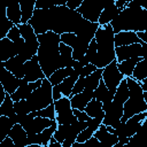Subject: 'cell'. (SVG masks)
<instances>
[{
  "label": "cell",
  "mask_w": 147,
  "mask_h": 147,
  "mask_svg": "<svg viewBox=\"0 0 147 147\" xmlns=\"http://www.w3.org/2000/svg\"><path fill=\"white\" fill-rule=\"evenodd\" d=\"M114 34L121 31L140 32L147 29V9L137 1H127L121 13L109 23Z\"/></svg>",
  "instance_id": "cell-1"
},
{
  "label": "cell",
  "mask_w": 147,
  "mask_h": 147,
  "mask_svg": "<svg viewBox=\"0 0 147 147\" xmlns=\"http://www.w3.org/2000/svg\"><path fill=\"white\" fill-rule=\"evenodd\" d=\"M37 39L39 42L37 51L38 62L45 77L48 78L55 70L60 69V36L52 31H47L46 33L38 34Z\"/></svg>",
  "instance_id": "cell-2"
},
{
  "label": "cell",
  "mask_w": 147,
  "mask_h": 147,
  "mask_svg": "<svg viewBox=\"0 0 147 147\" xmlns=\"http://www.w3.org/2000/svg\"><path fill=\"white\" fill-rule=\"evenodd\" d=\"M83 17L76 11L65 6H55L49 8V31L62 34L67 32L75 33Z\"/></svg>",
  "instance_id": "cell-3"
},
{
  "label": "cell",
  "mask_w": 147,
  "mask_h": 147,
  "mask_svg": "<svg viewBox=\"0 0 147 147\" xmlns=\"http://www.w3.org/2000/svg\"><path fill=\"white\" fill-rule=\"evenodd\" d=\"M94 40L96 42V56L93 62L96 69H103L114 60L115 56V45H114V32L110 24L99 26L94 34Z\"/></svg>",
  "instance_id": "cell-4"
},
{
  "label": "cell",
  "mask_w": 147,
  "mask_h": 147,
  "mask_svg": "<svg viewBox=\"0 0 147 147\" xmlns=\"http://www.w3.org/2000/svg\"><path fill=\"white\" fill-rule=\"evenodd\" d=\"M125 80L130 95L123 105V116L121 118V123H125L133 115L147 111V102L144 100L140 83L131 77H125Z\"/></svg>",
  "instance_id": "cell-5"
},
{
  "label": "cell",
  "mask_w": 147,
  "mask_h": 147,
  "mask_svg": "<svg viewBox=\"0 0 147 147\" xmlns=\"http://www.w3.org/2000/svg\"><path fill=\"white\" fill-rule=\"evenodd\" d=\"M52 87L53 86L51 85L48 79L44 78L42 83H41V86L31 92V94L26 99L30 111H37V110L44 109L47 106L53 103Z\"/></svg>",
  "instance_id": "cell-6"
},
{
  "label": "cell",
  "mask_w": 147,
  "mask_h": 147,
  "mask_svg": "<svg viewBox=\"0 0 147 147\" xmlns=\"http://www.w3.org/2000/svg\"><path fill=\"white\" fill-rule=\"evenodd\" d=\"M17 26H18L21 37L24 39V47L17 55L24 62H26V61L31 60L32 56H34L37 54L39 42H38V39H37V34L34 33L33 29L28 23L26 24H20Z\"/></svg>",
  "instance_id": "cell-7"
},
{
  "label": "cell",
  "mask_w": 147,
  "mask_h": 147,
  "mask_svg": "<svg viewBox=\"0 0 147 147\" xmlns=\"http://www.w3.org/2000/svg\"><path fill=\"white\" fill-rule=\"evenodd\" d=\"M109 0H83L82 5L76 9V11L86 21L91 23H98L99 17L103 8L107 6Z\"/></svg>",
  "instance_id": "cell-8"
},
{
  "label": "cell",
  "mask_w": 147,
  "mask_h": 147,
  "mask_svg": "<svg viewBox=\"0 0 147 147\" xmlns=\"http://www.w3.org/2000/svg\"><path fill=\"white\" fill-rule=\"evenodd\" d=\"M53 105L55 109V121L57 124L70 125L77 122L76 117L72 114V108L70 106L69 98L62 96L61 99L53 101Z\"/></svg>",
  "instance_id": "cell-9"
},
{
  "label": "cell",
  "mask_w": 147,
  "mask_h": 147,
  "mask_svg": "<svg viewBox=\"0 0 147 147\" xmlns=\"http://www.w3.org/2000/svg\"><path fill=\"white\" fill-rule=\"evenodd\" d=\"M101 79L105 83L108 91L111 94H115V91H116L117 86L124 79V76L117 69V61L116 60H114L111 63H109L107 67H105L102 69Z\"/></svg>",
  "instance_id": "cell-10"
},
{
  "label": "cell",
  "mask_w": 147,
  "mask_h": 147,
  "mask_svg": "<svg viewBox=\"0 0 147 147\" xmlns=\"http://www.w3.org/2000/svg\"><path fill=\"white\" fill-rule=\"evenodd\" d=\"M146 48L147 44H132L126 46L115 47V56L117 63L132 59V57H142L146 59Z\"/></svg>",
  "instance_id": "cell-11"
},
{
  "label": "cell",
  "mask_w": 147,
  "mask_h": 147,
  "mask_svg": "<svg viewBox=\"0 0 147 147\" xmlns=\"http://www.w3.org/2000/svg\"><path fill=\"white\" fill-rule=\"evenodd\" d=\"M102 110L105 111L102 124L115 129L121 123V118L123 116V105L113 101L108 103H102Z\"/></svg>",
  "instance_id": "cell-12"
},
{
  "label": "cell",
  "mask_w": 147,
  "mask_h": 147,
  "mask_svg": "<svg viewBox=\"0 0 147 147\" xmlns=\"http://www.w3.org/2000/svg\"><path fill=\"white\" fill-rule=\"evenodd\" d=\"M46 78L40 65L38 62V56L37 54L34 56H32L31 60L24 62V79L26 83H32V82H37L38 79H44Z\"/></svg>",
  "instance_id": "cell-13"
},
{
  "label": "cell",
  "mask_w": 147,
  "mask_h": 147,
  "mask_svg": "<svg viewBox=\"0 0 147 147\" xmlns=\"http://www.w3.org/2000/svg\"><path fill=\"white\" fill-rule=\"evenodd\" d=\"M56 121H52L49 118H44V117H31L29 115V119L22 125V127L25 130L26 134H37L44 131L45 129L53 125Z\"/></svg>",
  "instance_id": "cell-14"
},
{
  "label": "cell",
  "mask_w": 147,
  "mask_h": 147,
  "mask_svg": "<svg viewBox=\"0 0 147 147\" xmlns=\"http://www.w3.org/2000/svg\"><path fill=\"white\" fill-rule=\"evenodd\" d=\"M0 83L7 94H13L21 85V79L16 78L3 67H0Z\"/></svg>",
  "instance_id": "cell-15"
},
{
  "label": "cell",
  "mask_w": 147,
  "mask_h": 147,
  "mask_svg": "<svg viewBox=\"0 0 147 147\" xmlns=\"http://www.w3.org/2000/svg\"><path fill=\"white\" fill-rule=\"evenodd\" d=\"M99 26L100 25L98 23H91V22L83 18V21L79 24V26L77 28L75 34H76V37L82 38L83 40L90 42L94 38V34H95L96 30L99 29Z\"/></svg>",
  "instance_id": "cell-16"
},
{
  "label": "cell",
  "mask_w": 147,
  "mask_h": 147,
  "mask_svg": "<svg viewBox=\"0 0 147 147\" xmlns=\"http://www.w3.org/2000/svg\"><path fill=\"white\" fill-rule=\"evenodd\" d=\"M93 137L99 141L98 147H111L118 142V137L106 131V125L101 124L93 133Z\"/></svg>",
  "instance_id": "cell-17"
},
{
  "label": "cell",
  "mask_w": 147,
  "mask_h": 147,
  "mask_svg": "<svg viewBox=\"0 0 147 147\" xmlns=\"http://www.w3.org/2000/svg\"><path fill=\"white\" fill-rule=\"evenodd\" d=\"M0 67H3L5 69H7L18 79L24 78V61L18 55L9 59L6 62H1Z\"/></svg>",
  "instance_id": "cell-18"
},
{
  "label": "cell",
  "mask_w": 147,
  "mask_h": 147,
  "mask_svg": "<svg viewBox=\"0 0 147 147\" xmlns=\"http://www.w3.org/2000/svg\"><path fill=\"white\" fill-rule=\"evenodd\" d=\"M115 0H109L107 6L103 8V10L101 11L100 14V17H99V21H98V24L100 26H103V25H107L109 24L119 13H121V9H118L116 6H115Z\"/></svg>",
  "instance_id": "cell-19"
},
{
  "label": "cell",
  "mask_w": 147,
  "mask_h": 147,
  "mask_svg": "<svg viewBox=\"0 0 147 147\" xmlns=\"http://www.w3.org/2000/svg\"><path fill=\"white\" fill-rule=\"evenodd\" d=\"M147 118V111L133 115L132 117H130L125 123H124V127H125V136L127 138H131L139 129V126L142 124V122H145Z\"/></svg>",
  "instance_id": "cell-20"
},
{
  "label": "cell",
  "mask_w": 147,
  "mask_h": 147,
  "mask_svg": "<svg viewBox=\"0 0 147 147\" xmlns=\"http://www.w3.org/2000/svg\"><path fill=\"white\" fill-rule=\"evenodd\" d=\"M132 44H144L141 40H139L136 32L121 31V32L114 34V45H115V47L126 46V45H132Z\"/></svg>",
  "instance_id": "cell-21"
},
{
  "label": "cell",
  "mask_w": 147,
  "mask_h": 147,
  "mask_svg": "<svg viewBox=\"0 0 147 147\" xmlns=\"http://www.w3.org/2000/svg\"><path fill=\"white\" fill-rule=\"evenodd\" d=\"M93 99V92L91 91H87L84 88L83 92L78 93V94H75L69 98L70 100V106L72 109H78V110H82L84 111L86 105Z\"/></svg>",
  "instance_id": "cell-22"
},
{
  "label": "cell",
  "mask_w": 147,
  "mask_h": 147,
  "mask_svg": "<svg viewBox=\"0 0 147 147\" xmlns=\"http://www.w3.org/2000/svg\"><path fill=\"white\" fill-rule=\"evenodd\" d=\"M8 137L13 140V142L15 145L14 147H25L26 146L28 134H26L25 130L18 123H16V124L13 125V127L8 132Z\"/></svg>",
  "instance_id": "cell-23"
},
{
  "label": "cell",
  "mask_w": 147,
  "mask_h": 147,
  "mask_svg": "<svg viewBox=\"0 0 147 147\" xmlns=\"http://www.w3.org/2000/svg\"><path fill=\"white\" fill-rule=\"evenodd\" d=\"M16 55H17V52L15 51L14 42L8 38L0 39V63L8 61L9 59Z\"/></svg>",
  "instance_id": "cell-24"
},
{
  "label": "cell",
  "mask_w": 147,
  "mask_h": 147,
  "mask_svg": "<svg viewBox=\"0 0 147 147\" xmlns=\"http://www.w3.org/2000/svg\"><path fill=\"white\" fill-rule=\"evenodd\" d=\"M18 3L21 8V24H26L32 17L36 0H20Z\"/></svg>",
  "instance_id": "cell-25"
},
{
  "label": "cell",
  "mask_w": 147,
  "mask_h": 147,
  "mask_svg": "<svg viewBox=\"0 0 147 147\" xmlns=\"http://www.w3.org/2000/svg\"><path fill=\"white\" fill-rule=\"evenodd\" d=\"M78 77H79V76H78V75L75 72V70H74V72H72L69 77L64 78L59 85H55V86L59 88V91H60V93L62 94V96H65V98H69V96H70L71 90H72V87H74L76 80L78 79Z\"/></svg>",
  "instance_id": "cell-26"
},
{
  "label": "cell",
  "mask_w": 147,
  "mask_h": 147,
  "mask_svg": "<svg viewBox=\"0 0 147 147\" xmlns=\"http://www.w3.org/2000/svg\"><path fill=\"white\" fill-rule=\"evenodd\" d=\"M113 98H114V94H111L108 91V88L106 87L102 79H100L98 87L93 91V99L100 101L101 103H108V102L113 101Z\"/></svg>",
  "instance_id": "cell-27"
},
{
  "label": "cell",
  "mask_w": 147,
  "mask_h": 147,
  "mask_svg": "<svg viewBox=\"0 0 147 147\" xmlns=\"http://www.w3.org/2000/svg\"><path fill=\"white\" fill-rule=\"evenodd\" d=\"M141 60H142V57H132V59L122 61V62L117 63V69H118V71H119L124 77H131L132 71H133L136 64H137L139 61H141Z\"/></svg>",
  "instance_id": "cell-28"
},
{
  "label": "cell",
  "mask_w": 147,
  "mask_h": 147,
  "mask_svg": "<svg viewBox=\"0 0 147 147\" xmlns=\"http://www.w3.org/2000/svg\"><path fill=\"white\" fill-rule=\"evenodd\" d=\"M145 124H146V121L142 122V124L139 126L138 131L129 139L127 147H146V140H145Z\"/></svg>",
  "instance_id": "cell-29"
},
{
  "label": "cell",
  "mask_w": 147,
  "mask_h": 147,
  "mask_svg": "<svg viewBox=\"0 0 147 147\" xmlns=\"http://www.w3.org/2000/svg\"><path fill=\"white\" fill-rule=\"evenodd\" d=\"M6 16L7 18L14 24V25H20L21 24V8L18 2L9 3L6 7Z\"/></svg>",
  "instance_id": "cell-30"
},
{
  "label": "cell",
  "mask_w": 147,
  "mask_h": 147,
  "mask_svg": "<svg viewBox=\"0 0 147 147\" xmlns=\"http://www.w3.org/2000/svg\"><path fill=\"white\" fill-rule=\"evenodd\" d=\"M6 7L7 5H0V39L6 38L9 30L14 26V24L6 16Z\"/></svg>",
  "instance_id": "cell-31"
},
{
  "label": "cell",
  "mask_w": 147,
  "mask_h": 147,
  "mask_svg": "<svg viewBox=\"0 0 147 147\" xmlns=\"http://www.w3.org/2000/svg\"><path fill=\"white\" fill-rule=\"evenodd\" d=\"M72 72H74L72 68H60V69L55 70L47 79H48V82L51 83L52 86H55V85H59L64 78L69 77Z\"/></svg>",
  "instance_id": "cell-32"
},
{
  "label": "cell",
  "mask_w": 147,
  "mask_h": 147,
  "mask_svg": "<svg viewBox=\"0 0 147 147\" xmlns=\"http://www.w3.org/2000/svg\"><path fill=\"white\" fill-rule=\"evenodd\" d=\"M84 111L91 118H95L99 116H105V111L102 110V103L95 99H92L85 107Z\"/></svg>",
  "instance_id": "cell-33"
},
{
  "label": "cell",
  "mask_w": 147,
  "mask_h": 147,
  "mask_svg": "<svg viewBox=\"0 0 147 147\" xmlns=\"http://www.w3.org/2000/svg\"><path fill=\"white\" fill-rule=\"evenodd\" d=\"M129 88L126 86V80H125V77L124 79L119 83V85L117 86L116 91H115V94H114V98H113V102H116V103H121V105H124V102L129 99Z\"/></svg>",
  "instance_id": "cell-34"
},
{
  "label": "cell",
  "mask_w": 147,
  "mask_h": 147,
  "mask_svg": "<svg viewBox=\"0 0 147 147\" xmlns=\"http://www.w3.org/2000/svg\"><path fill=\"white\" fill-rule=\"evenodd\" d=\"M131 78H133L134 80L141 83L144 79L147 78V59H142L141 61H139L131 75Z\"/></svg>",
  "instance_id": "cell-35"
},
{
  "label": "cell",
  "mask_w": 147,
  "mask_h": 147,
  "mask_svg": "<svg viewBox=\"0 0 147 147\" xmlns=\"http://www.w3.org/2000/svg\"><path fill=\"white\" fill-rule=\"evenodd\" d=\"M101 75H102V69H96L94 72H92L91 75L85 77V90L93 92L99 85Z\"/></svg>",
  "instance_id": "cell-36"
},
{
  "label": "cell",
  "mask_w": 147,
  "mask_h": 147,
  "mask_svg": "<svg viewBox=\"0 0 147 147\" xmlns=\"http://www.w3.org/2000/svg\"><path fill=\"white\" fill-rule=\"evenodd\" d=\"M88 44L90 42H87V41L83 40L82 38H78L77 37L76 44L72 47V60L78 61L79 59H82L85 55V53H86V49L88 47Z\"/></svg>",
  "instance_id": "cell-37"
},
{
  "label": "cell",
  "mask_w": 147,
  "mask_h": 147,
  "mask_svg": "<svg viewBox=\"0 0 147 147\" xmlns=\"http://www.w3.org/2000/svg\"><path fill=\"white\" fill-rule=\"evenodd\" d=\"M13 115H15L14 111V101L11 100L9 94H6L5 100L2 102V105L0 106V116H6V117H11Z\"/></svg>",
  "instance_id": "cell-38"
},
{
  "label": "cell",
  "mask_w": 147,
  "mask_h": 147,
  "mask_svg": "<svg viewBox=\"0 0 147 147\" xmlns=\"http://www.w3.org/2000/svg\"><path fill=\"white\" fill-rule=\"evenodd\" d=\"M31 92L32 91L30 90L28 84H22L13 94H10V98H11V100L14 102L20 101V100H26L28 96L31 94Z\"/></svg>",
  "instance_id": "cell-39"
},
{
  "label": "cell",
  "mask_w": 147,
  "mask_h": 147,
  "mask_svg": "<svg viewBox=\"0 0 147 147\" xmlns=\"http://www.w3.org/2000/svg\"><path fill=\"white\" fill-rule=\"evenodd\" d=\"M29 115L31 117H44V118H49L52 121L55 119V109H54V105H49L44 109L37 110V111H31L29 113Z\"/></svg>",
  "instance_id": "cell-40"
},
{
  "label": "cell",
  "mask_w": 147,
  "mask_h": 147,
  "mask_svg": "<svg viewBox=\"0 0 147 147\" xmlns=\"http://www.w3.org/2000/svg\"><path fill=\"white\" fill-rule=\"evenodd\" d=\"M14 123L6 116H0V142L8 136V132L13 127Z\"/></svg>",
  "instance_id": "cell-41"
},
{
  "label": "cell",
  "mask_w": 147,
  "mask_h": 147,
  "mask_svg": "<svg viewBox=\"0 0 147 147\" xmlns=\"http://www.w3.org/2000/svg\"><path fill=\"white\" fill-rule=\"evenodd\" d=\"M56 127H57V123L55 122L53 125H51L49 127L45 129L44 131H41V132L39 133V136H40V139H41V145H42L44 147H47V146H48L49 139L53 137L54 132L56 131Z\"/></svg>",
  "instance_id": "cell-42"
},
{
  "label": "cell",
  "mask_w": 147,
  "mask_h": 147,
  "mask_svg": "<svg viewBox=\"0 0 147 147\" xmlns=\"http://www.w3.org/2000/svg\"><path fill=\"white\" fill-rule=\"evenodd\" d=\"M68 130H69V125H65V124H57L56 131H55L54 134H53V138L55 139V141L62 144L63 140H64L65 137H67Z\"/></svg>",
  "instance_id": "cell-43"
},
{
  "label": "cell",
  "mask_w": 147,
  "mask_h": 147,
  "mask_svg": "<svg viewBox=\"0 0 147 147\" xmlns=\"http://www.w3.org/2000/svg\"><path fill=\"white\" fill-rule=\"evenodd\" d=\"M14 111L16 115H28L29 113H31L26 100H20L14 102Z\"/></svg>",
  "instance_id": "cell-44"
},
{
  "label": "cell",
  "mask_w": 147,
  "mask_h": 147,
  "mask_svg": "<svg viewBox=\"0 0 147 147\" xmlns=\"http://www.w3.org/2000/svg\"><path fill=\"white\" fill-rule=\"evenodd\" d=\"M84 56L87 59L88 63L93 64V62H94V60H95V56H96V42H95L94 38L90 41L88 47H87L86 53H85V55H84Z\"/></svg>",
  "instance_id": "cell-45"
},
{
  "label": "cell",
  "mask_w": 147,
  "mask_h": 147,
  "mask_svg": "<svg viewBox=\"0 0 147 147\" xmlns=\"http://www.w3.org/2000/svg\"><path fill=\"white\" fill-rule=\"evenodd\" d=\"M76 40H77V37L75 33L72 32H67V33H62L60 34V41L69 47H74L75 44H76Z\"/></svg>",
  "instance_id": "cell-46"
},
{
  "label": "cell",
  "mask_w": 147,
  "mask_h": 147,
  "mask_svg": "<svg viewBox=\"0 0 147 147\" xmlns=\"http://www.w3.org/2000/svg\"><path fill=\"white\" fill-rule=\"evenodd\" d=\"M95 131L92 129V127H86V129H84L82 132H79V134L77 136V138H76V141L77 142H85L86 140H88L90 138H92L93 137V133H94Z\"/></svg>",
  "instance_id": "cell-47"
},
{
  "label": "cell",
  "mask_w": 147,
  "mask_h": 147,
  "mask_svg": "<svg viewBox=\"0 0 147 147\" xmlns=\"http://www.w3.org/2000/svg\"><path fill=\"white\" fill-rule=\"evenodd\" d=\"M85 88V78L84 77H78V79L76 80L72 90H71V93H70V96L75 95V94H78L80 92H83ZM69 96V98H70Z\"/></svg>",
  "instance_id": "cell-48"
},
{
  "label": "cell",
  "mask_w": 147,
  "mask_h": 147,
  "mask_svg": "<svg viewBox=\"0 0 147 147\" xmlns=\"http://www.w3.org/2000/svg\"><path fill=\"white\" fill-rule=\"evenodd\" d=\"M98 145H99V141L96 140V138L92 137L88 140H86L85 142H77L76 141L70 147H98Z\"/></svg>",
  "instance_id": "cell-49"
},
{
  "label": "cell",
  "mask_w": 147,
  "mask_h": 147,
  "mask_svg": "<svg viewBox=\"0 0 147 147\" xmlns=\"http://www.w3.org/2000/svg\"><path fill=\"white\" fill-rule=\"evenodd\" d=\"M6 38H8L9 40H11L13 42H15L16 40H18V39L21 38V33H20L18 26H17V25H14V26L9 30V32L7 33V37H6Z\"/></svg>",
  "instance_id": "cell-50"
},
{
  "label": "cell",
  "mask_w": 147,
  "mask_h": 147,
  "mask_svg": "<svg viewBox=\"0 0 147 147\" xmlns=\"http://www.w3.org/2000/svg\"><path fill=\"white\" fill-rule=\"evenodd\" d=\"M72 114L76 117V119L79 121V122H87L91 118L86 115L85 111H82V110H78V109H72Z\"/></svg>",
  "instance_id": "cell-51"
},
{
  "label": "cell",
  "mask_w": 147,
  "mask_h": 147,
  "mask_svg": "<svg viewBox=\"0 0 147 147\" xmlns=\"http://www.w3.org/2000/svg\"><path fill=\"white\" fill-rule=\"evenodd\" d=\"M96 70V68H95V65H93V64H91V63H88V64H86L85 67H83V69H82V71H80V75H79V77H87L88 75H91L92 72H94Z\"/></svg>",
  "instance_id": "cell-52"
},
{
  "label": "cell",
  "mask_w": 147,
  "mask_h": 147,
  "mask_svg": "<svg viewBox=\"0 0 147 147\" xmlns=\"http://www.w3.org/2000/svg\"><path fill=\"white\" fill-rule=\"evenodd\" d=\"M82 2H83V0H67L65 7H68L71 10H76L82 5Z\"/></svg>",
  "instance_id": "cell-53"
},
{
  "label": "cell",
  "mask_w": 147,
  "mask_h": 147,
  "mask_svg": "<svg viewBox=\"0 0 147 147\" xmlns=\"http://www.w3.org/2000/svg\"><path fill=\"white\" fill-rule=\"evenodd\" d=\"M15 145H14V142H13V140L7 136L1 142H0V147H14Z\"/></svg>",
  "instance_id": "cell-54"
},
{
  "label": "cell",
  "mask_w": 147,
  "mask_h": 147,
  "mask_svg": "<svg viewBox=\"0 0 147 147\" xmlns=\"http://www.w3.org/2000/svg\"><path fill=\"white\" fill-rule=\"evenodd\" d=\"M41 83H42V79H38L37 82L28 83V85H29V87H30V90H31V91H34V90H37L38 87H40V86H41Z\"/></svg>",
  "instance_id": "cell-55"
},
{
  "label": "cell",
  "mask_w": 147,
  "mask_h": 147,
  "mask_svg": "<svg viewBox=\"0 0 147 147\" xmlns=\"http://www.w3.org/2000/svg\"><path fill=\"white\" fill-rule=\"evenodd\" d=\"M136 33H137V37L139 38V40L147 44V32L146 31H140V32H136Z\"/></svg>",
  "instance_id": "cell-56"
},
{
  "label": "cell",
  "mask_w": 147,
  "mask_h": 147,
  "mask_svg": "<svg viewBox=\"0 0 147 147\" xmlns=\"http://www.w3.org/2000/svg\"><path fill=\"white\" fill-rule=\"evenodd\" d=\"M47 147H62V145H61L60 142L55 141V139L52 137V138L49 139V142H48V146H47Z\"/></svg>",
  "instance_id": "cell-57"
},
{
  "label": "cell",
  "mask_w": 147,
  "mask_h": 147,
  "mask_svg": "<svg viewBox=\"0 0 147 147\" xmlns=\"http://www.w3.org/2000/svg\"><path fill=\"white\" fill-rule=\"evenodd\" d=\"M6 94H7V93L5 92V90H3V87H2V85H1V83H0V106H1L2 102H3Z\"/></svg>",
  "instance_id": "cell-58"
},
{
  "label": "cell",
  "mask_w": 147,
  "mask_h": 147,
  "mask_svg": "<svg viewBox=\"0 0 147 147\" xmlns=\"http://www.w3.org/2000/svg\"><path fill=\"white\" fill-rule=\"evenodd\" d=\"M25 147H44V146L42 145H28Z\"/></svg>",
  "instance_id": "cell-59"
}]
</instances>
